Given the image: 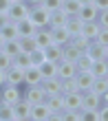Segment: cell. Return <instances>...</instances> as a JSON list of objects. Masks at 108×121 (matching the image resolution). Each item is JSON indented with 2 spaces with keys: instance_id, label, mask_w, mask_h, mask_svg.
<instances>
[{
  "instance_id": "obj_47",
  "label": "cell",
  "mask_w": 108,
  "mask_h": 121,
  "mask_svg": "<svg viewBox=\"0 0 108 121\" xmlns=\"http://www.w3.org/2000/svg\"><path fill=\"white\" fill-rule=\"evenodd\" d=\"M2 42H4V40H2V35H0V46H2Z\"/></svg>"
},
{
  "instance_id": "obj_15",
  "label": "cell",
  "mask_w": 108,
  "mask_h": 121,
  "mask_svg": "<svg viewBox=\"0 0 108 121\" xmlns=\"http://www.w3.org/2000/svg\"><path fill=\"white\" fill-rule=\"evenodd\" d=\"M73 79H75V84H77V90L84 92V90H88V88H90V84H93V79H95V77H93L88 70H77Z\"/></svg>"
},
{
  "instance_id": "obj_36",
  "label": "cell",
  "mask_w": 108,
  "mask_h": 121,
  "mask_svg": "<svg viewBox=\"0 0 108 121\" xmlns=\"http://www.w3.org/2000/svg\"><path fill=\"white\" fill-rule=\"evenodd\" d=\"M0 121H13V110H11V104L0 101Z\"/></svg>"
},
{
  "instance_id": "obj_38",
  "label": "cell",
  "mask_w": 108,
  "mask_h": 121,
  "mask_svg": "<svg viewBox=\"0 0 108 121\" xmlns=\"http://www.w3.org/2000/svg\"><path fill=\"white\" fill-rule=\"evenodd\" d=\"M62 92H80L75 79H62Z\"/></svg>"
},
{
  "instance_id": "obj_18",
  "label": "cell",
  "mask_w": 108,
  "mask_h": 121,
  "mask_svg": "<svg viewBox=\"0 0 108 121\" xmlns=\"http://www.w3.org/2000/svg\"><path fill=\"white\" fill-rule=\"evenodd\" d=\"M16 33H18V38H22V35H33L35 31V26L31 24V20L29 18H22V20H16Z\"/></svg>"
},
{
  "instance_id": "obj_4",
  "label": "cell",
  "mask_w": 108,
  "mask_h": 121,
  "mask_svg": "<svg viewBox=\"0 0 108 121\" xmlns=\"http://www.w3.org/2000/svg\"><path fill=\"white\" fill-rule=\"evenodd\" d=\"M44 97H46V92L42 88V84H31L22 90V99H27L29 104H40V101H44Z\"/></svg>"
},
{
  "instance_id": "obj_43",
  "label": "cell",
  "mask_w": 108,
  "mask_h": 121,
  "mask_svg": "<svg viewBox=\"0 0 108 121\" xmlns=\"http://www.w3.org/2000/svg\"><path fill=\"white\" fill-rule=\"evenodd\" d=\"M9 22V18H7V13H0V29H2V26Z\"/></svg>"
},
{
  "instance_id": "obj_40",
  "label": "cell",
  "mask_w": 108,
  "mask_h": 121,
  "mask_svg": "<svg viewBox=\"0 0 108 121\" xmlns=\"http://www.w3.org/2000/svg\"><path fill=\"white\" fill-rule=\"evenodd\" d=\"M9 66H11V57L4 51H0V70H7Z\"/></svg>"
},
{
  "instance_id": "obj_25",
  "label": "cell",
  "mask_w": 108,
  "mask_h": 121,
  "mask_svg": "<svg viewBox=\"0 0 108 121\" xmlns=\"http://www.w3.org/2000/svg\"><path fill=\"white\" fill-rule=\"evenodd\" d=\"M66 13H64L62 9H55V11H49V26H62L64 22H66Z\"/></svg>"
},
{
  "instance_id": "obj_42",
  "label": "cell",
  "mask_w": 108,
  "mask_h": 121,
  "mask_svg": "<svg viewBox=\"0 0 108 121\" xmlns=\"http://www.w3.org/2000/svg\"><path fill=\"white\" fill-rule=\"evenodd\" d=\"M9 4H11V0H0V13H4L9 9Z\"/></svg>"
},
{
  "instance_id": "obj_26",
  "label": "cell",
  "mask_w": 108,
  "mask_h": 121,
  "mask_svg": "<svg viewBox=\"0 0 108 121\" xmlns=\"http://www.w3.org/2000/svg\"><path fill=\"white\" fill-rule=\"evenodd\" d=\"M77 55H80V51L71 44V42H66V44L62 46V60H66V62H75L77 60Z\"/></svg>"
},
{
  "instance_id": "obj_31",
  "label": "cell",
  "mask_w": 108,
  "mask_h": 121,
  "mask_svg": "<svg viewBox=\"0 0 108 121\" xmlns=\"http://www.w3.org/2000/svg\"><path fill=\"white\" fill-rule=\"evenodd\" d=\"M80 7L82 4L77 2V0H62V7H60V9L66 13V16H75V13L80 11Z\"/></svg>"
},
{
  "instance_id": "obj_34",
  "label": "cell",
  "mask_w": 108,
  "mask_h": 121,
  "mask_svg": "<svg viewBox=\"0 0 108 121\" xmlns=\"http://www.w3.org/2000/svg\"><path fill=\"white\" fill-rule=\"evenodd\" d=\"M18 46L22 53H29L31 48H35V42H33L31 35H22V38H18Z\"/></svg>"
},
{
  "instance_id": "obj_12",
  "label": "cell",
  "mask_w": 108,
  "mask_h": 121,
  "mask_svg": "<svg viewBox=\"0 0 108 121\" xmlns=\"http://www.w3.org/2000/svg\"><path fill=\"white\" fill-rule=\"evenodd\" d=\"M64 110H80L82 108V97L80 92H62Z\"/></svg>"
},
{
  "instance_id": "obj_39",
  "label": "cell",
  "mask_w": 108,
  "mask_h": 121,
  "mask_svg": "<svg viewBox=\"0 0 108 121\" xmlns=\"http://www.w3.org/2000/svg\"><path fill=\"white\" fill-rule=\"evenodd\" d=\"M64 121H82V110H64Z\"/></svg>"
},
{
  "instance_id": "obj_19",
  "label": "cell",
  "mask_w": 108,
  "mask_h": 121,
  "mask_svg": "<svg viewBox=\"0 0 108 121\" xmlns=\"http://www.w3.org/2000/svg\"><path fill=\"white\" fill-rule=\"evenodd\" d=\"M44 104L49 106L51 112H57V110H64V101H62V92H53V95H46L44 97Z\"/></svg>"
},
{
  "instance_id": "obj_45",
  "label": "cell",
  "mask_w": 108,
  "mask_h": 121,
  "mask_svg": "<svg viewBox=\"0 0 108 121\" xmlns=\"http://www.w3.org/2000/svg\"><path fill=\"white\" fill-rule=\"evenodd\" d=\"M4 84V70H0V86Z\"/></svg>"
},
{
  "instance_id": "obj_24",
  "label": "cell",
  "mask_w": 108,
  "mask_h": 121,
  "mask_svg": "<svg viewBox=\"0 0 108 121\" xmlns=\"http://www.w3.org/2000/svg\"><path fill=\"white\" fill-rule=\"evenodd\" d=\"M44 57H46L49 62H60V60H62V46L51 42V44L44 48Z\"/></svg>"
},
{
  "instance_id": "obj_13",
  "label": "cell",
  "mask_w": 108,
  "mask_h": 121,
  "mask_svg": "<svg viewBox=\"0 0 108 121\" xmlns=\"http://www.w3.org/2000/svg\"><path fill=\"white\" fill-rule=\"evenodd\" d=\"M42 88H44V92L46 95H53V92H62V79L57 75H53V77H42Z\"/></svg>"
},
{
  "instance_id": "obj_33",
  "label": "cell",
  "mask_w": 108,
  "mask_h": 121,
  "mask_svg": "<svg viewBox=\"0 0 108 121\" xmlns=\"http://www.w3.org/2000/svg\"><path fill=\"white\" fill-rule=\"evenodd\" d=\"M0 35H2V40H16V38H18L16 24H13V22H7L2 29H0Z\"/></svg>"
},
{
  "instance_id": "obj_9",
  "label": "cell",
  "mask_w": 108,
  "mask_h": 121,
  "mask_svg": "<svg viewBox=\"0 0 108 121\" xmlns=\"http://www.w3.org/2000/svg\"><path fill=\"white\" fill-rule=\"evenodd\" d=\"M49 33H51V42L53 44L64 46L66 42H71V33L64 29V24L62 26H49Z\"/></svg>"
},
{
  "instance_id": "obj_41",
  "label": "cell",
  "mask_w": 108,
  "mask_h": 121,
  "mask_svg": "<svg viewBox=\"0 0 108 121\" xmlns=\"http://www.w3.org/2000/svg\"><path fill=\"white\" fill-rule=\"evenodd\" d=\"M90 4L95 7L97 11H102V9H108V0H93Z\"/></svg>"
},
{
  "instance_id": "obj_8",
  "label": "cell",
  "mask_w": 108,
  "mask_h": 121,
  "mask_svg": "<svg viewBox=\"0 0 108 121\" xmlns=\"http://www.w3.org/2000/svg\"><path fill=\"white\" fill-rule=\"evenodd\" d=\"M75 73H77L75 62H66V60H60V62H57V70H55V75L60 77V79H73Z\"/></svg>"
},
{
  "instance_id": "obj_35",
  "label": "cell",
  "mask_w": 108,
  "mask_h": 121,
  "mask_svg": "<svg viewBox=\"0 0 108 121\" xmlns=\"http://www.w3.org/2000/svg\"><path fill=\"white\" fill-rule=\"evenodd\" d=\"M90 57H88V55H86V53H80V55H77V60H75V68L77 70H88L90 68Z\"/></svg>"
},
{
  "instance_id": "obj_23",
  "label": "cell",
  "mask_w": 108,
  "mask_h": 121,
  "mask_svg": "<svg viewBox=\"0 0 108 121\" xmlns=\"http://www.w3.org/2000/svg\"><path fill=\"white\" fill-rule=\"evenodd\" d=\"M64 29H66L71 33V38H73V35H77V33L82 31V20L77 18V16H68L66 22H64Z\"/></svg>"
},
{
  "instance_id": "obj_3",
  "label": "cell",
  "mask_w": 108,
  "mask_h": 121,
  "mask_svg": "<svg viewBox=\"0 0 108 121\" xmlns=\"http://www.w3.org/2000/svg\"><path fill=\"white\" fill-rule=\"evenodd\" d=\"M22 86H13V84H2L0 86V101L4 104H16L20 97H22Z\"/></svg>"
},
{
  "instance_id": "obj_11",
  "label": "cell",
  "mask_w": 108,
  "mask_h": 121,
  "mask_svg": "<svg viewBox=\"0 0 108 121\" xmlns=\"http://www.w3.org/2000/svg\"><path fill=\"white\" fill-rule=\"evenodd\" d=\"M33 42H35V48H46L51 44V33H49V26H40V29L33 31Z\"/></svg>"
},
{
  "instance_id": "obj_21",
  "label": "cell",
  "mask_w": 108,
  "mask_h": 121,
  "mask_svg": "<svg viewBox=\"0 0 108 121\" xmlns=\"http://www.w3.org/2000/svg\"><path fill=\"white\" fill-rule=\"evenodd\" d=\"M75 16L80 18L82 22H90V20H95V18H97V9H95L93 4H82V7H80V11H77Z\"/></svg>"
},
{
  "instance_id": "obj_16",
  "label": "cell",
  "mask_w": 108,
  "mask_h": 121,
  "mask_svg": "<svg viewBox=\"0 0 108 121\" xmlns=\"http://www.w3.org/2000/svg\"><path fill=\"white\" fill-rule=\"evenodd\" d=\"M88 73L93 77H108V60H93Z\"/></svg>"
},
{
  "instance_id": "obj_30",
  "label": "cell",
  "mask_w": 108,
  "mask_h": 121,
  "mask_svg": "<svg viewBox=\"0 0 108 121\" xmlns=\"http://www.w3.org/2000/svg\"><path fill=\"white\" fill-rule=\"evenodd\" d=\"M38 68H40L42 77H53V75H55V70H57V62H49V60H44Z\"/></svg>"
},
{
  "instance_id": "obj_48",
  "label": "cell",
  "mask_w": 108,
  "mask_h": 121,
  "mask_svg": "<svg viewBox=\"0 0 108 121\" xmlns=\"http://www.w3.org/2000/svg\"><path fill=\"white\" fill-rule=\"evenodd\" d=\"M20 2H24V0H20Z\"/></svg>"
},
{
  "instance_id": "obj_46",
  "label": "cell",
  "mask_w": 108,
  "mask_h": 121,
  "mask_svg": "<svg viewBox=\"0 0 108 121\" xmlns=\"http://www.w3.org/2000/svg\"><path fill=\"white\" fill-rule=\"evenodd\" d=\"M77 2H80V4H90L93 0H77Z\"/></svg>"
},
{
  "instance_id": "obj_20",
  "label": "cell",
  "mask_w": 108,
  "mask_h": 121,
  "mask_svg": "<svg viewBox=\"0 0 108 121\" xmlns=\"http://www.w3.org/2000/svg\"><path fill=\"white\" fill-rule=\"evenodd\" d=\"M88 90L95 92V95H99V97H102V95H108V77H95Z\"/></svg>"
},
{
  "instance_id": "obj_7",
  "label": "cell",
  "mask_w": 108,
  "mask_h": 121,
  "mask_svg": "<svg viewBox=\"0 0 108 121\" xmlns=\"http://www.w3.org/2000/svg\"><path fill=\"white\" fill-rule=\"evenodd\" d=\"M29 119H33V121H49V119H51V110H49V106H46L44 101H40V104H31Z\"/></svg>"
},
{
  "instance_id": "obj_28",
  "label": "cell",
  "mask_w": 108,
  "mask_h": 121,
  "mask_svg": "<svg viewBox=\"0 0 108 121\" xmlns=\"http://www.w3.org/2000/svg\"><path fill=\"white\" fill-rule=\"evenodd\" d=\"M0 51H4L9 57H13L16 53H20V46H18V38L16 40H4L2 46H0Z\"/></svg>"
},
{
  "instance_id": "obj_37",
  "label": "cell",
  "mask_w": 108,
  "mask_h": 121,
  "mask_svg": "<svg viewBox=\"0 0 108 121\" xmlns=\"http://www.w3.org/2000/svg\"><path fill=\"white\" fill-rule=\"evenodd\" d=\"M40 7L44 11H55V9H60V7H62V0H42Z\"/></svg>"
},
{
  "instance_id": "obj_2",
  "label": "cell",
  "mask_w": 108,
  "mask_h": 121,
  "mask_svg": "<svg viewBox=\"0 0 108 121\" xmlns=\"http://www.w3.org/2000/svg\"><path fill=\"white\" fill-rule=\"evenodd\" d=\"M4 13H7V18H9V22L22 20V18H27V13H29V4L27 2H20V0H11L9 9H7Z\"/></svg>"
},
{
  "instance_id": "obj_17",
  "label": "cell",
  "mask_w": 108,
  "mask_h": 121,
  "mask_svg": "<svg viewBox=\"0 0 108 121\" xmlns=\"http://www.w3.org/2000/svg\"><path fill=\"white\" fill-rule=\"evenodd\" d=\"M42 82V73L38 66H29L24 68V79H22V86H31V84H40Z\"/></svg>"
},
{
  "instance_id": "obj_22",
  "label": "cell",
  "mask_w": 108,
  "mask_h": 121,
  "mask_svg": "<svg viewBox=\"0 0 108 121\" xmlns=\"http://www.w3.org/2000/svg\"><path fill=\"white\" fill-rule=\"evenodd\" d=\"M97 33H99V24L95 22V20H90V22H82L80 35H84V38H88V40H95Z\"/></svg>"
},
{
  "instance_id": "obj_32",
  "label": "cell",
  "mask_w": 108,
  "mask_h": 121,
  "mask_svg": "<svg viewBox=\"0 0 108 121\" xmlns=\"http://www.w3.org/2000/svg\"><path fill=\"white\" fill-rule=\"evenodd\" d=\"M88 38H84V35H80V33H77V35H73V38H71V44H73L75 48H77V51H80V53H84L86 51V46H88Z\"/></svg>"
},
{
  "instance_id": "obj_6",
  "label": "cell",
  "mask_w": 108,
  "mask_h": 121,
  "mask_svg": "<svg viewBox=\"0 0 108 121\" xmlns=\"http://www.w3.org/2000/svg\"><path fill=\"white\" fill-rule=\"evenodd\" d=\"M11 110H13V119H16V121H27L29 112H31V104L20 97L16 104H11Z\"/></svg>"
},
{
  "instance_id": "obj_29",
  "label": "cell",
  "mask_w": 108,
  "mask_h": 121,
  "mask_svg": "<svg viewBox=\"0 0 108 121\" xmlns=\"http://www.w3.org/2000/svg\"><path fill=\"white\" fill-rule=\"evenodd\" d=\"M11 64H13V66H18V68H22V70L31 66V62H29V55H27V53H22V51L16 53V55L11 57Z\"/></svg>"
},
{
  "instance_id": "obj_1",
  "label": "cell",
  "mask_w": 108,
  "mask_h": 121,
  "mask_svg": "<svg viewBox=\"0 0 108 121\" xmlns=\"http://www.w3.org/2000/svg\"><path fill=\"white\" fill-rule=\"evenodd\" d=\"M27 18L31 20V24L35 26V29H40V26H49V11H44L40 4H31V7H29Z\"/></svg>"
},
{
  "instance_id": "obj_5",
  "label": "cell",
  "mask_w": 108,
  "mask_h": 121,
  "mask_svg": "<svg viewBox=\"0 0 108 121\" xmlns=\"http://www.w3.org/2000/svg\"><path fill=\"white\" fill-rule=\"evenodd\" d=\"M86 55H88L90 60H108V46L104 44H99L97 40H90L88 42V46H86Z\"/></svg>"
},
{
  "instance_id": "obj_27",
  "label": "cell",
  "mask_w": 108,
  "mask_h": 121,
  "mask_svg": "<svg viewBox=\"0 0 108 121\" xmlns=\"http://www.w3.org/2000/svg\"><path fill=\"white\" fill-rule=\"evenodd\" d=\"M27 55H29V62H31V66H40V64L46 60V57H44V48H31Z\"/></svg>"
},
{
  "instance_id": "obj_14",
  "label": "cell",
  "mask_w": 108,
  "mask_h": 121,
  "mask_svg": "<svg viewBox=\"0 0 108 121\" xmlns=\"http://www.w3.org/2000/svg\"><path fill=\"white\" fill-rule=\"evenodd\" d=\"M80 97H82V108L80 110H95L97 106H99V95H95V92H90V90H84L80 92Z\"/></svg>"
},
{
  "instance_id": "obj_10",
  "label": "cell",
  "mask_w": 108,
  "mask_h": 121,
  "mask_svg": "<svg viewBox=\"0 0 108 121\" xmlns=\"http://www.w3.org/2000/svg\"><path fill=\"white\" fill-rule=\"evenodd\" d=\"M22 79H24V70L18 68V66H11L4 70V84H13V86H22Z\"/></svg>"
},
{
  "instance_id": "obj_44",
  "label": "cell",
  "mask_w": 108,
  "mask_h": 121,
  "mask_svg": "<svg viewBox=\"0 0 108 121\" xmlns=\"http://www.w3.org/2000/svg\"><path fill=\"white\" fill-rule=\"evenodd\" d=\"M24 2H27L29 7H31V4H40V2H42V0H24Z\"/></svg>"
}]
</instances>
